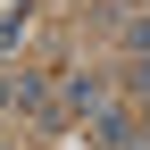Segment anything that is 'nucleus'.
<instances>
[{"label":"nucleus","mask_w":150,"mask_h":150,"mask_svg":"<svg viewBox=\"0 0 150 150\" xmlns=\"http://www.w3.org/2000/svg\"><path fill=\"white\" fill-rule=\"evenodd\" d=\"M100 142H108V150H142V134H134L125 117H100Z\"/></svg>","instance_id":"nucleus-1"},{"label":"nucleus","mask_w":150,"mask_h":150,"mask_svg":"<svg viewBox=\"0 0 150 150\" xmlns=\"http://www.w3.org/2000/svg\"><path fill=\"white\" fill-rule=\"evenodd\" d=\"M75 108H108V83L100 75H75Z\"/></svg>","instance_id":"nucleus-2"}]
</instances>
